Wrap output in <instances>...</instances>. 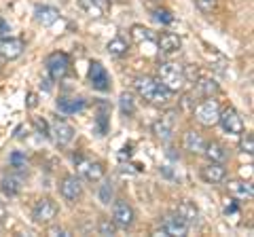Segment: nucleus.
I'll use <instances>...</instances> for the list:
<instances>
[{"label":"nucleus","mask_w":254,"mask_h":237,"mask_svg":"<svg viewBox=\"0 0 254 237\" xmlns=\"http://www.w3.org/2000/svg\"><path fill=\"white\" fill-rule=\"evenodd\" d=\"M157 81L161 83L163 87H168V89L174 93V91H180L182 87H185V74H182V66L178 64H172V61H165V64H159L157 68Z\"/></svg>","instance_id":"2"},{"label":"nucleus","mask_w":254,"mask_h":237,"mask_svg":"<svg viewBox=\"0 0 254 237\" xmlns=\"http://www.w3.org/2000/svg\"><path fill=\"white\" fill-rule=\"evenodd\" d=\"M203 138H201V133H197V131H187L185 133V148L189 153H193V155H199L203 151Z\"/></svg>","instance_id":"23"},{"label":"nucleus","mask_w":254,"mask_h":237,"mask_svg":"<svg viewBox=\"0 0 254 237\" xmlns=\"http://www.w3.org/2000/svg\"><path fill=\"white\" fill-rule=\"evenodd\" d=\"M58 108H60V113H64V115H76V113H81V110L85 108V100L83 98H60L58 100Z\"/></svg>","instance_id":"22"},{"label":"nucleus","mask_w":254,"mask_h":237,"mask_svg":"<svg viewBox=\"0 0 254 237\" xmlns=\"http://www.w3.org/2000/svg\"><path fill=\"white\" fill-rule=\"evenodd\" d=\"M55 216H58V205H55V201L49 199V197L38 199L34 210H32V218H34L38 225H49V223H53Z\"/></svg>","instance_id":"5"},{"label":"nucleus","mask_w":254,"mask_h":237,"mask_svg":"<svg viewBox=\"0 0 254 237\" xmlns=\"http://www.w3.org/2000/svg\"><path fill=\"white\" fill-rule=\"evenodd\" d=\"M133 87H136V91L140 93V98H144L150 104H159V106L168 104L174 96L168 87H163L153 76H138L136 81H133Z\"/></svg>","instance_id":"1"},{"label":"nucleus","mask_w":254,"mask_h":237,"mask_svg":"<svg viewBox=\"0 0 254 237\" xmlns=\"http://www.w3.org/2000/svg\"><path fill=\"white\" fill-rule=\"evenodd\" d=\"M68 66H70V58L62 51H55L47 58V72H49L51 81H62L68 74Z\"/></svg>","instance_id":"4"},{"label":"nucleus","mask_w":254,"mask_h":237,"mask_svg":"<svg viewBox=\"0 0 254 237\" xmlns=\"http://www.w3.org/2000/svg\"><path fill=\"white\" fill-rule=\"evenodd\" d=\"M78 4H81L91 17H95V19L104 17V0H78Z\"/></svg>","instance_id":"24"},{"label":"nucleus","mask_w":254,"mask_h":237,"mask_svg":"<svg viewBox=\"0 0 254 237\" xmlns=\"http://www.w3.org/2000/svg\"><path fill=\"white\" fill-rule=\"evenodd\" d=\"M49 235H51V237H60V235H62V237H68L70 231H66V229H62V227H51V229H49Z\"/></svg>","instance_id":"39"},{"label":"nucleus","mask_w":254,"mask_h":237,"mask_svg":"<svg viewBox=\"0 0 254 237\" xmlns=\"http://www.w3.org/2000/svg\"><path fill=\"white\" fill-rule=\"evenodd\" d=\"M21 188H23V184H21V178L19 176H4L2 180H0V191H2V195L4 197H17L19 193H21Z\"/></svg>","instance_id":"20"},{"label":"nucleus","mask_w":254,"mask_h":237,"mask_svg":"<svg viewBox=\"0 0 254 237\" xmlns=\"http://www.w3.org/2000/svg\"><path fill=\"white\" fill-rule=\"evenodd\" d=\"M100 201L104 203V205H108L110 201H113V195H115V186H113V182H104L100 186Z\"/></svg>","instance_id":"31"},{"label":"nucleus","mask_w":254,"mask_h":237,"mask_svg":"<svg viewBox=\"0 0 254 237\" xmlns=\"http://www.w3.org/2000/svg\"><path fill=\"white\" fill-rule=\"evenodd\" d=\"M218 123H220V127L225 129L227 133H231V136H240V133L244 131V118L240 117V113H237L235 108L220 110Z\"/></svg>","instance_id":"6"},{"label":"nucleus","mask_w":254,"mask_h":237,"mask_svg":"<svg viewBox=\"0 0 254 237\" xmlns=\"http://www.w3.org/2000/svg\"><path fill=\"white\" fill-rule=\"evenodd\" d=\"M119 157H121V159H125V157L129 159V157H131V148H129V146H125V148H123V153L119 155Z\"/></svg>","instance_id":"44"},{"label":"nucleus","mask_w":254,"mask_h":237,"mask_svg":"<svg viewBox=\"0 0 254 237\" xmlns=\"http://www.w3.org/2000/svg\"><path fill=\"white\" fill-rule=\"evenodd\" d=\"M51 133H53V140L58 146H68L70 142L74 140V127L70 123H66L64 118H55L53 121V127H51Z\"/></svg>","instance_id":"8"},{"label":"nucleus","mask_w":254,"mask_h":237,"mask_svg":"<svg viewBox=\"0 0 254 237\" xmlns=\"http://www.w3.org/2000/svg\"><path fill=\"white\" fill-rule=\"evenodd\" d=\"M201 153L208 157V161H214V163H225L227 157H229L227 146L222 144V142H218V140H212V142H208V144H203Z\"/></svg>","instance_id":"16"},{"label":"nucleus","mask_w":254,"mask_h":237,"mask_svg":"<svg viewBox=\"0 0 254 237\" xmlns=\"http://www.w3.org/2000/svg\"><path fill=\"white\" fill-rule=\"evenodd\" d=\"M89 83L95 91H108L113 83H110V74L106 72V68L100 61H91L89 66Z\"/></svg>","instance_id":"7"},{"label":"nucleus","mask_w":254,"mask_h":237,"mask_svg":"<svg viewBox=\"0 0 254 237\" xmlns=\"http://www.w3.org/2000/svg\"><path fill=\"white\" fill-rule=\"evenodd\" d=\"M240 136H242V140H240V151L252 155V151H254V138H252V133L250 131H246V133L242 131Z\"/></svg>","instance_id":"32"},{"label":"nucleus","mask_w":254,"mask_h":237,"mask_svg":"<svg viewBox=\"0 0 254 237\" xmlns=\"http://www.w3.org/2000/svg\"><path fill=\"white\" fill-rule=\"evenodd\" d=\"M11 168H15V170H23L28 165V159H26V155L23 153H19V151H15L13 155H11Z\"/></svg>","instance_id":"33"},{"label":"nucleus","mask_w":254,"mask_h":237,"mask_svg":"<svg viewBox=\"0 0 254 237\" xmlns=\"http://www.w3.org/2000/svg\"><path fill=\"white\" fill-rule=\"evenodd\" d=\"M182 74H185V81H190V83H197V81H199V70H197L193 64L182 66Z\"/></svg>","instance_id":"34"},{"label":"nucleus","mask_w":254,"mask_h":237,"mask_svg":"<svg viewBox=\"0 0 254 237\" xmlns=\"http://www.w3.org/2000/svg\"><path fill=\"white\" fill-rule=\"evenodd\" d=\"M119 106H121V113L127 117H131L136 113V100H133V96L129 91H123L121 96H119Z\"/></svg>","instance_id":"26"},{"label":"nucleus","mask_w":254,"mask_h":237,"mask_svg":"<svg viewBox=\"0 0 254 237\" xmlns=\"http://www.w3.org/2000/svg\"><path fill=\"white\" fill-rule=\"evenodd\" d=\"M190 104H193V98H190V96L182 98V108H190Z\"/></svg>","instance_id":"43"},{"label":"nucleus","mask_w":254,"mask_h":237,"mask_svg":"<svg viewBox=\"0 0 254 237\" xmlns=\"http://www.w3.org/2000/svg\"><path fill=\"white\" fill-rule=\"evenodd\" d=\"M161 225L165 231H168V237H185L189 233V225L178 214H168Z\"/></svg>","instance_id":"13"},{"label":"nucleus","mask_w":254,"mask_h":237,"mask_svg":"<svg viewBox=\"0 0 254 237\" xmlns=\"http://www.w3.org/2000/svg\"><path fill=\"white\" fill-rule=\"evenodd\" d=\"M108 53L113 55V58H123V55H127V51H129V47H127V43L123 41L121 36H117V38H113V41L108 43Z\"/></svg>","instance_id":"25"},{"label":"nucleus","mask_w":254,"mask_h":237,"mask_svg":"<svg viewBox=\"0 0 254 237\" xmlns=\"http://www.w3.org/2000/svg\"><path fill=\"white\" fill-rule=\"evenodd\" d=\"M201 178L208 184H218V182H222V180L227 178V170H225V165L222 163L210 161L208 165H203L201 168Z\"/></svg>","instance_id":"15"},{"label":"nucleus","mask_w":254,"mask_h":237,"mask_svg":"<svg viewBox=\"0 0 254 237\" xmlns=\"http://www.w3.org/2000/svg\"><path fill=\"white\" fill-rule=\"evenodd\" d=\"M180 47H182V41H180L178 34L163 32L161 36H159V49H161L163 53H176V51H180Z\"/></svg>","instance_id":"21"},{"label":"nucleus","mask_w":254,"mask_h":237,"mask_svg":"<svg viewBox=\"0 0 254 237\" xmlns=\"http://www.w3.org/2000/svg\"><path fill=\"white\" fill-rule=\"evenodd\" d=\"M9 36H11V28L2 21V23H0V38H9Z\"/></svg>","instance_id":"41"},{"label":"nucleus","mask_w":254,"mask_h":237,"mask_svg":"<svg viewBox=\"0 0 254 237\" xmlns=\"http://www.w3.org/2000/svg\"><path fill=\"white\" fill-rule=\"evenodd\" d=\"M153 235H155V237H168V231L163 229V225H159V227L153 229Z\"/></svg>","instance_id":"42"},{"label":"nucleus","mask_w":254,"mask_h":237,"mask_svg":"<svg viewBox=\"0 0 254 237\" xmlns=\"http://www.w3.org/2000/svg\"><path fill=\"white\" fill-rule=\"evenodd\" d=\"M199 91L203 98H212L214 93H218V83L212 81V78H199Z\"/></svg>","instance_id":"28"},{"label":"nucleus","mask_w":254,"mask_h":237,"mask_svg":"<svg viewBox=\"0 0 254 237\" xmlns=\"http://www.w3.org/2000/svg\"><path fill=\"white\" fill-rule=\"evenodd\" d=\"M95 125H98L100 136H104V133L108 131V115H106V113H100L98 118H95Z\"/></svg>","instance_id":"37"},{"label":"nucleus","mask_w":254,"mask_h":237,"mask_svg":"<svg viewBox=\"0 0 254 237\" xmlns=\"http://www.w3.org/2000/svg\"><path fill=\"white\" fill-rule=\"evenodd\" d=\"M150 129H153L155 138H159L161 142H168L172 138V129H174V113H168L165 117L159 118V121H155Z\"/></svg>","instance_id":"17"},{"label":"nucleus","mask_w":254,"mask_h":237,"mask_svg":"<svg viewBox=\"0 0 254 237\" xmlns=\"http://www.w3.org/2000/svg\"><path fill=\"white\" fill-rule=\"evenodd\" d=\"M60 193L64 199H68V201H76L78 197L83 195V186H81V180H78L76 176H66L62 180V184H60Z\"/></svg>","instance_id":"12"},{"label":"nucleus","mask_w":254,"mask_h":237,"mask_svg":"<svg viewBox=\"0 0 254 237\" xmlns=\"http://www.w3.org/2000/svg\"><path fill=\"white\" fill-rule=\"evenodd\" d=\"M74 161H78V172L85 176V180L89 182H100L104 178V168L98 161H83L81 157H74Z\"/></svg>","instance_id":"11"},{"label":"nucleus","mask_w":254,"mask_h":237,"mask_svg":"<svg viewBox=\"0 0 254 237\" xmlns=\"http://www.w3.org/2000/svg\"><path fill=\"white\" fill-rule=\"evenodd\" d=\"M218 117H220V106H218V102L212 100V98H205L201 104L195 108V118L203 125V127H212V125H216Z\"/></svg>","instance_id":"3"},{"label":"nucleus","mask_w":254,"mask_h":237,"mask_svg":"<svg viewBox=\"0 0 254 237\" xmlns=\"http://www.w3.org/2000/svg\"><path fill=\"white\" fill-rule=\"evenodd\" d=\"M34 19L41 23L43 28H53L55 23L60 21V11L55 9V6H49V4L36 6L34 9Z\"/></svg>","instance_id":"14"},{"label":"nucleus","mask_w":254,"mask_h":237,"mask_svg":"<svg viewBox=\"0 0 254 237\" xmlns=\"http://www.w3.org/2000/svg\"><path fill=\"white\" fill-rule=\"evenodd\" d=\"M176 214H178L182 220H185L189 227H195L197 223H199V210H197V205H195L193 201H189V199H185V201L178 203Z\"/></svg>","instance_id":"19"},{"label":"nucleus","mask_w":254,"mask_h":237,"mask_svg":"<svg viewBox=\"0 0 254 237\" xmlns=\"http://www.w3.org/2000/svg\"><path fill=\"white\" fill-rule=\"evenodd\" d=\"M155 17H157L159 23H165V26L174 23V15H172L168 9H157V11H155Z\"/></svg>","instance_id":"36"},{"label":"nucleus","mask_w":254,"mask_h":237,"mask_svg":"<svg viewBox=\"0 0 254 237\" xmlns=\"http://www.w3.org/2000/svg\"><path fill=\"white\" fill-rule=\"evenodd\" d=\"M131 38L136 43H144V41H153L155 38V32L150 28H144V26H133L131 28Z\"/></svg>","instance_id":"27"},{"label":"nucleus","mask_w":254,"mask_h":237,"mask_svg":"<svg viewBox=\"0 0 254 237\" xmlns=\"http://www.w3.org/2000/svg\"><path fill=\"white\" fill-rule=\"evenodd\" d=\"M98 231H100V235H106V237L115 235V233H117L115 220H113V218H102V220H100V225H98Z\"/></svg>","instance_id":"30"},{"label":"nucleus","mask_w":254,"mask_h":237,"mask_svg":"<svg viewBox=\"0 0 254 237\" xmlns=\"http://www.w3.org/2000/svg\"><path fill=\"white\" fill-rule=\"evenodd\" d=\"M225 216H227V220H231V223H237V220H240L242 212H240V208H237L235 199H227L225 201Z\"/></svg>","instance_id":"29"},{"label":"nucleus","mask_w":254,"mask_h":237,"mask_svg":"<svg viewBox=\"0 0 254 237\" xmlns=\"http://www.w3.org/2000/svg\"><path fill=\"white\" fill-rule=\"evenodd\" d=\"M23 49H26V45H23V41H19V38H0V58L11 61V59H17L19 55L23 53Z\"/></svg>","instance_id":"10"},{"label":"nucleus","mask_w":254,"mask_h":237,"mask_svg":"<svg viewBox=\"0 0 254 237\" xmlns=\"http://www.w3.org/2000/svg\"><path fill=\"white\" fill-rule=\"evenodd\" d=\"M195 4H197V9H199L201 13H212L214 9H216L218 0H195Z\"/></svg>","instance_id":"35"},{"label":"nucleus","mask_w":254,"mask_h":237,"mask_svg":"<svg viewBox=\"0 0 254 237\" xmlns=\"http://www.w3.org/2000/svg\"><path fill=\"white\" fill-rule=\"evenodd\" d=\"M133 218H136V214H133V208L127 201L123 199H117L115 201V208H113V220L117 227H131L133 225Z\"/></svg>","instance_id":"9"},{"label":"nucleus","mask_w":254,"mask_h":237,"mask_svg":"<svg viewBox=\"0 0 254 237\" xmlns=\"http://www.w3.org/2000/svg\"><path fill=\"white\" fill-rule=\"evenodd\" d=\"M34 125H36V129H38V133H41V136H45V138H49V136H51V131H49V125H47V121H45V118H36V121H34Z\"/></svg>","instance_id":"38"},{"label":"nucleus","mask_w":254,"mask_h":237,"mask_svg":"<svg viewBox=\"0 0 254 237\" xmlns=\"http://www.w3.org/2000/svg\"><path fill=\"white\" fill-rule=\"evenodd\" d=\"M227 188H229V195L235 197V199H246V201L254 199L252 182H246V180H231V182L227 184Z\"/></svg>","instance_id":"18"},{"label":"nucleus","mask_w":254,"mask_h":237,"mask_svg":"<svg viewBox=\"0 0 254 237\" xmlns=\"http://www.w3.org/2000/svg\"><path fill=\"white\" fill-rule=\"evenodd\" d=\"M26 106H28V108H36V106H38V96H36V93H28Z\"/></svg>","instance_id":"40"},{"label":"nucleus","mask_w":254,"mask_h":237,"mask_svg":"<svg viewBox=\"0 0 254 237\" xmlns=\"http://www.w3.org/2000/svg\"><path fill=\"white\" fill-rule=\"evenodd\" d=\"M119 2H127V0H119Z\"/></svg>","instance_id":"45"}]
</instances>
